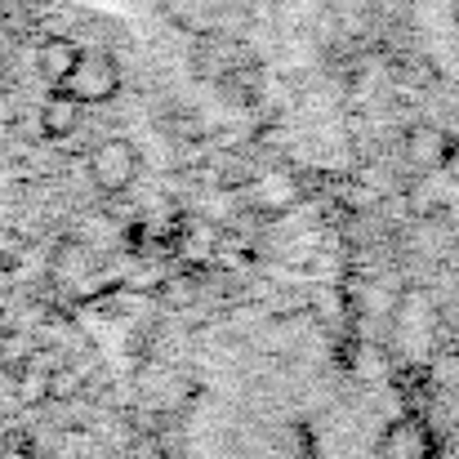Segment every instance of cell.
Wrapping results in <instances>:
<instances>
[{
    "mask_svg": "<svg viewBox=\"0 0 459 459\" xmlns=\"http://www.w3.org/2000/svg\"><path fill=\"white\" fill-rule=\"evenodd\" d=\"M76 121H81V103L76 99H67L63 90L45 103V112H40V126L49 130V134H72L76 130Z\"/></svg>",
    "mask_w": 459,
    "mask_h": 459,
    "instance_id": "8992f818",
    "label": "cell"
},
{
    "mask_svg": "<svg viewBox=\"0 0 459 459\" xmlns=\"http://www.w3.org/2000/svg\"><path fill=\"white\" fill-rule=\"evenodd\" d=\"M379 459H433V442H429L424 424L420 420L388 424V433L379 442Z\"/></svg>",
    "mask_w": 459,
    "mask_h": 459,
    "instance_id": "3957f363",
    "label": "cell"
},
{
    "mask_svg": "<svg viewBox=\"0 0 459 459\" xmlns=\"http://www.w3.org/2000/svg\"><path fill=\"white\" fill-rule=\"evenodd\" d=\"M76 54H81V49H76L72 40H49V45L40 49V72H45V76H49V81L58 85V81H63V76L72 72Z\"/></svg>",
    "mask_w": 459,
    "mask_h": 459,
    "instance_id": "52a82bcc",
    "label": "cell"
},
{
    "mask_svg": "<svg viewBox=\"0 0 459 459\" xmlns=\"http://www.w3.org/2000/svg\"><path fill=\"white\" fill-rule=\"evenodd\" d=\"M90 178L99 192L108 196H121L134 187L139 178V148L130 139H103L94 152H90Z\"/></svg>",
    "mask_w": 459,
    "mask_h": 459,
    "instance_id": "7a4b0ae2",
    "label": "cell"
},
{
    "mask_svg": "<svg viewBox=\"0 0 459 459\" xmlns=\"http://www.w3.org/2000/svg\"><path fill=\"white\" fill-rule=\"evenodd\" d=\"M121 67H117V58L112 54H103V49H81L76 54V63H72V72L58 81V90L67 94V99H76L81 108H94V103H108V99H117L121 94Z\"/></svg>",
    "mask_w": 459,
    "mask_h": 459,
    "instance_id": "6da1fadb",
    "label": "cell"
},
{
    "mask_svg": "<svg viewBox=\"0 0 459 459\" xmlns=\"http://www.w3.org/2000/svg\"><path fill=\"white\" fill-rule=\"evenodd\" d=\"M250 201H255L259 210H290V205L299 201V183H295L286 169H281V174L273 169V174H264V178L250 187Z\"/></svg>",
    "mask_w": 459,
    "mask_h": 459,
    "instance_id": "5b68a950",
    "label": "cell"
},
{
    "mask_svg": "<svg viewBox=\"0 0 459 459\" xmlns=\"http://www.w3.org/2000/svg\"><path fill=\"white\" fill-rule=\"evenodd\" d=\"M406 152H411V160H415L420 169H442L446 156H451V139H446L437 126H420V130H411Z\"/></svg>",
    "mask_w": 459,
    "mask_h": 459,
    "instance_id": "277c9868",
    "label": "cell"
}]
</instances>
